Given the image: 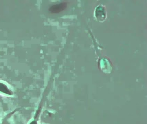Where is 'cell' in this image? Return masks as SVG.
Returning <instances> with one entry per match:
<instances>
[{
  "instance_id": "1",
  "label": "cell",
  "mask_w": 147,
  "mask_h": 124,
  "mask_svg": "<svg viewBox=\"0 0 147 124\" xmlns=\"http://www.w3.org/2000/svg\"><path fill=\"white\" fill-rule=\"evenodd\" d=\"M67 6V2H63L59 4L53 5L50 8V11L53 13H58L65 10Z\"/></svg>"
},
{
  "instance_id": "2",
  "label": "cell",
  "mask_w": 147,
  "mask_h": 124,
  "mask_svg": "<svg viewBox=\"0 0 147 124\" xmlns=\"http://www.w3.org/2000/svg\"><path fill=\"white\" fill-rule=\"evenodd\" d=\"M0 91L7 94H9V93H11V92L7 89L6 86H4V84H0Z\"/></svg>"
}]
</instances>
